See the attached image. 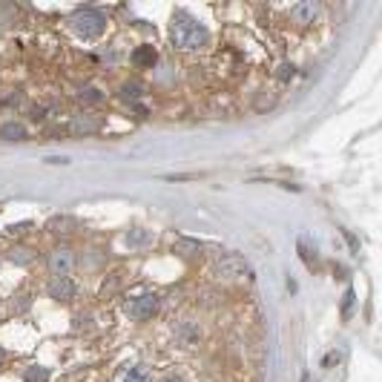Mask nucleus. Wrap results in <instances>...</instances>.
<instances>
[{"label": "nucleus", "instance_id": "1", "mask_svg": "<svg viewBox=\"0 0 382 382\" xmlns=\"http://www.w3.org/2000/svg\"><path fill=\"white\" fill-rule=\"evenodd\" d=\"M170 34H172V46H179L184 52H196V49L210 44V29H207L204 23H198L196 18H190V15L172 18Z\"/></svg>", "mask_w": 382, "mask_h": 382}, {"label": "nucleus", "instance_id": "2", "mask_svg": "<svg viewBox=\"0 0 382 382\" xmlns=\"http://www.w3.org/2000/svg\"><path fill=\"white\" fill-rule=\"evenodd\" d=\"M69 26H72V32L78 34V38L95 41V38L103 34V29H107V15L87 6V9H78L72 18H69Z\"/></svg>", "mask_w": 382, "mask_h": 382}, {"label": "nucleus", "instance_id": "3", "mask_svg": "<svg viewBox=\"0 0 382 382\" xmlns=\"http://www.w3.org/2000/svg\"><path fill=\"white\" fill-rule=\"evenodd\" d=\"M155 310H158V296L155 293H138L124 305V314L129 319H135V322H144V319L155 317Z\"/></svg>", "mask_w": 382, "mask_h": 382}, {"label": "nucleus", "instance_id": "4", "mask_svg": "<svg viewBox=\"0 0 382 382\" xmlns=\"http://www.w3.org/2000/svg\"><path fill=\"white\" fill-rule=\"evenodd\" d=\"M213 273L219 276V279H236V276L248 273V262L241 259L238 253H224V256L213 265Z\"/></svg>", "mask_w": 382, "mask_h": 382}, {"label": "nucleus", "instance_id": "5", "mask_svg": "<svg viewBox=\"0 0 382 382\" xmlns=\"http://www.w3.org/2000/svg\"><path fill=\"white\" fill-rule=\"evenodd\" d=\"M46 293L52 299H58V302H72L75 293H78V288H75V282L69 279V276H52L49 285H46Z\"/></svg>", "mask_w": 382, "mask_h": 382}, {"label": "nucleus", "instance_id": "6", "mask_svg": "<svg viewBox=\"0 0 382 382\" xmlns=\"http://www.w3.org/2000/svg\"><path fill=\"white\" fill-rule=\"evenodd\" d=\"M72 267H75L72 250H66V248L52 250V256H49V273H55V276H69V273H72Z\"/></svg>", "mask_w": 382, "mask_h": 382}, {"label": "nucleus", "instance_id": "7", "mask_svg": "<svg viewBox=\"0 0 382 382\" xmlns=\"http://www.w3.org/2000/svg\"><path fill=\"white\" fill-rule=\"evenodd\" d=\"M113 382H150V371L144 365H121Z\"/></svg>", "mask_w": 382, "mask_h": 382}, {"label": "nucleus", "instance_id": "8", "mask_svg": "<svg viewBox=\"0 0 382 382\" xmlns=\"http://www.w3.org/2000/svg\"><path fill=\"white\" fill-rule=\"evenodd\" d=\"M155 61H158V52L153 44H141L132 49V66H138V69H150Z\"/></svg>", "mask_w": 382, "mask_h": 382}, {"label": "nucleus", "instance_id": "9", "mask_svg": "<svg viewBox=\"0 0 382 382\" xmlns=\"http://www.w3.org/2000/svg\"><path fill=\"white\" fill-rule=\"evenodd\" d=\"M291 15H293V20L296 23H314V18L319 15V4H296L293 9H291Z\"/></svg>", "mask_w": 382, "mask_h": 382}, {"label": "nucleus", "instance_id": "10", "mask_svg": "<svg viewBox=\"0 0 382 382\" xmlns=\"http://www.w3.org/2000/svg\"><path fill=\"white\" fill-rule=\"evenodd\" d=\"M0 138H4V141H23V138H26V127L9 121V124L0 127Z\"/></svg>", "mask_w": 382, "mask_h": 382}, {"label": "nucleus", "instance_id": "11", "mask_svg": "<svg viewBox=\"0 0 382 382\" xmlns=\"http://www.w3.org/2000/svg\"><path fill=\"white\" fill-rule=\"evenodd\" d=\"M49 230H52V233H69V230H75V219H69V216L52 219V222H49Z\"/></svg>", "mask_w": 382, "mask_h": 382}, {"label": "nucleus", "instance_id": "12", "mask_svg": "<svg viewBox=\"0 0 382 382\" xmlns=\"http://www.w3.org/2000/svg\"><path fill=\"white\" fill-rule=\"evenodd\" d=\"M23 376H26V382H46V379H49V371H44V368H29Z\"/></svg>", "mask_w": 382, "mask_h": 382}, {"label": "nucleus", "instance_id": "13", "mask_svg": "<svg viewBox=\"0 0 382 382\" xmlns=\"http://www.w3.org/2000/svg\"><path fill=\"white\" fill-rule=\"evenodd\" d=\"M72 129H75V132H95V129H98V121H84V118H78V121L72 124Z\"/></svg>", "mask_w": 382, "mask_h": 382}, {"label": "nucleus", "instance_id": "14", "mask_svg": "<svg viewBox=\"0 0 382 382\" xmlns=\"http://www.w3.org/2000/svg\"><path fill=\"white\" fill-rule=\"evenodd\" d=\"M276 78H279V81H291V78H293V66H291V63H282L279 72H276Z\"/></svg>", "mask_w": 382, "mask_h": 382}, {"label": "nucleus", "instance_id": "15", "mask_svg": "<svg viewBox=\"0 0 382 382\" xmlns=\"http://www.w3.org/2000/svg\"><path fill=\"white\" fill-rule=\"evenodd\" d=\"M339 359H342V354H339V351H331V354L322 359V368H336Z\"/></svg>", "mask_w": 382, "mask_h": 382}, {"label": "nucleus", "instance_id": "16", "mask_svg": "<svg viewBox=\"0 0 382 382\" xmlns=\"http://www.w3.org/2000/svg\"><path fill=\"white\" fill-rule=\"evenodd\" d=\"M351 305H354V291H348V293H345V299H342V317L351 314Z\"/></svg>", "mask_w": 382, "mask_h": 382}, {"label": "nucleus", "instance_id": "17", "mask_svg": "<svg viewBox=\"0 0 382 382\" xmlns=\"http://www.w3.org/2000/svg\"><path fill=\"white\" fill-rule=\"evenodd\" d=\"M138 95H141V89H138V87H129V84H127V87L121 89V98H127V101H135Z\"/></svg>", "mask_w": 382, "mask_h": 382}, {"label": "nucleus", "instance_id": "18", "mask_svg": "<svg viewBox=\"0 0 382 382\" xmlns=\"http://www.w3.org/2000/svg\"><path fill=\"white\" fill-rule=\"evenodd\" d=\"M127 241H129V245H141V241H147V233H144V230H138V233L127 236Z\"/></svg>", "mask_w": 382, "mask_h": 382}, {"label": "nucleus", "instance_id": "19", "mask_svg": "<svg viewBox=\"0 0 382 382\" xmlns=\"http://www.w3.org/2000/svg\"><path fill=\"white\" fill-rule=\"evenodd\" d=\"M46 164H69V158H58V155H52V158H46Z\"/></svg>", "mask_w": 382, "mask_h": 382}, {"label": "nucleus", "instance_id": "20", "mask_svg": "<svg viewBox=\"0 0 382 382\" xmlns=\"http://www.w3.org/2000/svg\"><path fill=\"white\" fill-rule=\"evenodd\" d=\"M81 98H89V101H98L101 95H98V92H81Z\"/></svg>", "mask_w": 382, "mask_h": 382}, {"label": "nucleus", "instance_id": "21", "mask_svg": "<svg viewBox=\"0 0 382 382\" xmlns=\"http://www.w3.org/2000/svg\"><path fill=\"white\" fill-rule=\"evenodd\" d=\"M164 382H182V379H179V376H167Z\"/></svg>", "mask_w": 382, "mask_h": 382}, {"label": "nucleus", "instance_id": "22", "mask_svg": "<svg viewBox=\"0 0 382 382\" xmlns=\"http://www.w3.org/2000/svg\"><path fill=\"white\" fill-rule=\"evenodd\" d=\"M0 362H4V348H0Z\"/></svg>", "mask_w": 382, "mask_h": 382}]
</instances>
